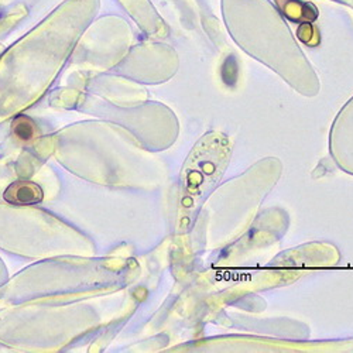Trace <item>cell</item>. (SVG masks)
<instances>
[{
    "label": "cell",
    "instance_id": "6da1fadb",
    "mask_svg": "<svg viewBox=\"0 0 353 353\" xmlns=\"http://www.w3.org/2000/svg\"><path fill=\"white\" fill-rule=\"evenodd\" d=\"M230 159L229 140L219 134L211 133L203 136L194 147L181 176V211L196 207L201 198L221 179Z\"/></svg>",
    "mask_w": 353,
    "mask_h": 353
},
{
    "label": "cell",
    "instance_id": "7a4b0ae2",
    "mask_svg": "<svg viewBox=\"0 0 353 353\" xmlns=\"http://www.w3.org/2000/svg\"><path fill=\"white\" fill-rule=\"evenodd\" d=\"M43 190L40 185L28 181H16L10 184L3 192V199L16 207H27L36 205L43 201Z\"/></svg>",
    "mask_w": 353,
    "mask_h": 353
},
{
    "label": "cell",
    "instance_id": "3957f363",
    "mask_svg": "<svg viewBox=\"0 0 353 353\" xmlns=\"http://www.w3.org/2000/svg\"><path fill=\"white\" fill-rule=\"evenodd\" d=\"M277 5L281 8L283 13L292 20L311 21L316 17V10L310 12V9H314V6L301 3L299 0H277Z\"/></svg>",
    "mask_w": 353,
    "mask_h": 353
},
{
    "label": "cell",
    "instance_id": "277c9868",
    "mask_svg": "<svg viewBox=\"0 0 353 353\" xmlns=\"http://www.w3.org/2000/svg\"><path fill=\"white\" fill-rule=\"evenodd\" d=\"M13 130L20 140H30L34 136L36 128L30 119H27V117H19L13 123Z\"/></svg>",
    "mask_w": 353,
    "mask_h": 353
}]
</instances>
